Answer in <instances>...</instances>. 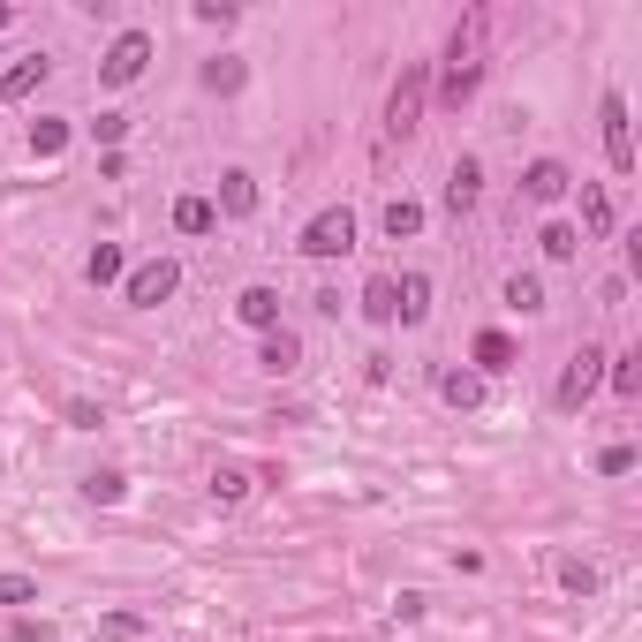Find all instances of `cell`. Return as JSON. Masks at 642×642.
Instances as JSON below:
<instances>
[{"label":"cell","mask_w":642,"mask_h":642,"mask_svg":"<svg viewBox=\"0 0 642 642\" xmlns=\"http://www.w3.org/2000/svg\"><path fill=\"white\" fill-rule=\"evenodd\" d=\"M507 310H544V280L537 272H514L507 280Z\"/></svg>","instance_id":"19"},{"label":"cell","mask_w":642,"mask_h":642,"mask_svg":"<svg viewBox=\"0 0 642 642\" xmlns=\"http://www.w3.org/2000/svg\"><path fill=\"white\" fill-rule=\"evenodd\" d=\"M144 61H152V31H121L114 46H106L99 76H106V84H136V76H144Z\"/></svg>","instance_id":"4"},{"label":"cell","mask_w":642,"mask_h":642,"mask_svg":"<svg viewBox=\"0 0 642 642\" xmlns=\"http://www.w3.org/2000/svg\"><path fill=\"white\" fill-rule=\"evenodd\" d=\"M597 386H605V348H575L567 371H559V408H582Z\"/></svg>","instance_id":"3"},{"label":"cell","mask_w":642,"mask_h":642,"mask_svg":"<svg viewBox=\"0 0 642 642\" xmlns=\"http://www.w3.org/2000/svg\"><path fill=\"white\" fill-rule=\"evenodd\" d=\"M46 53H31V61H16V68H8V76H0V106H16V99H31V91L38 84H46Z\"/></svg>","instance_id":"11"},{"label":"cell","mask_w":642,"mask_h":642,"mask_svg":"<svg viewBox=\"0 0 642 642\" xmlns=\"http://www.w3.org/2000/svg\"><path fill=\"white\" fill-rule=\"evenodd\" d=\"M363 318H371V325H393V280H371V288H363Z\"/></svg>","instance_id":"23"},{"label":"cell","mask_w":642,"mask_h":642,"mask_svg":"<svg viewBox=\"0 0 642 642\" xmlns=\"http://www.w3.org/2000/svg\"><path fill=\"white\" fill-rule=\"evenodd\" d=\"M174 288H182V265H174V257H152V265H136L129 280H121V295H129L136 310H152V303H167Z\"/></svg>","instance_id":"2"},{"label":"cell","mask_w":642,"mask_h":642,"mask_svg":"<svg viewBox=\"0 0 642 642\" xmlns=\"http://www.w3.org/2000/svg\"><path fill=\"white\" fill-rule=\"evenodd\" d=\"M0 605H38V582L31 575H0Z\"/></svg>","instance_id":"27"},{"label":"cell","mask_w":642,"mask_h":642,"mask_svg":"<svg viewBox=\"0 0 642 642\" xmlns=\"http://www.w3.org/2000/svg\"><path fill=\"white\" fill-rule=\"evenodd\" d=\"M174 227H182V235H212V227H220L212 197H182V204H174Z\"/></svg>","instance_id":"14"},{"label":"cell","mask_w":642,"mask_h":642,"mask_svg":"<svg viewBox=\"0 0 642 642\" xmlns=\"http://www.w3.org/2000/svg\"><path fill=\"white\" fill-rule=\"evenodd\" d=\"M61 144H68V121H31V152L38 159H53Z\"/></svg>","instance_id":"24"},{"label":"cell","mask_w":642,"mask_h":642,"mask_svg":"<svg viewBox=\"0 0 642 642\" xmlns=\"http://www.w3.org/2000/svg\"><path fill=\"white\" fill-rule=\"evenodd\" d=\"M597 121H605V159H612V174H635V136H627V99H620V91H605Z\"/></svg>","instance_id":"5"},{"label":"cell","mask_w":642,"mask_h":642,"mask_svg":"<svg viewBox=\"0 0 642 642\" xmlns=\"http://www.w3.org/2000/svg\"><path fill=\"white\" fill-rule=\"evenodd\" d=\"M582 227H590V235H612V197L605 189H582Z\"/></svg>","instance_id":"22"},{"label":"cell","mask_w":642,"mask_h":642,"mask_svg":"<svg viewBox=\"0 0 642 642\" xmlns=\"http://www.w3.org/2000/svg\"><path fill=\"white\" fill-rule=\"evenodd\" d=\"M476 363H484V371H507V363H514V340L507 333H476Z\"/></svg>","instance_id":"20"},{"label":"cell","mask_w":642,"mask_h":642,"mask_svg":"<svg viewBox=\"0 0 642 642\" xmlns=\"http://www.w3.org/2000/svg\"><path fill=\"white\" fill-rule=\"evenodd\" d=\"M91 136H99V144H106V152H114V144H121V136H129V114H99V121H91Z\"/></svg>","instance_id":"29"},{"label":"cell","mask_w":642,"mask_h":642,"mask_svg":"<svg viewBox=\"0 0 642 642\" xmlns=\"http://www.w3.org/2000/svg\"><path fill=\"white\" fill-rule=\"evenodd\" d=\"M212 212H227V220H250V212H257V182H250L242 167H227V174H220V204H212Z\"/></svg>","instance_id":"10"},{"label":"cell","mask_w":642,"mask_h":642,"mask_svg":"<svg viewBox=\"0 0 642 642\" xmlns=\"http://www.w3.org/2000/svg\"><path fill=\"white\" fill-rule=\"evenodd\" d=\"M597 469H605V476H627V469H635V446H605V454H597Z\"/></svg>","instance_id":"31"},{"label":"cell","mask_w":642,"mask_h":642,"mask_svg":"<svg viewBox=\"0 0 642 642\" xmlns=\"http://www.w3.org/2000/svg\"><path fill=\"white\" fill-rule=\"evenodd\" d=\"M476 197H484V167H476V159H454V174H446V212H469Z\"/></svg>","instance_id":"12"},{"label":"cell","mask_w":642,"mask_h":642,"mask_svg":"<svg viewBox=\"0 0 642 642\" xmlns=\"http://www.w3.org/2000/svg\"><path fill=\"white\" fill-rule=\"evenodd\" d=\"M84 272H91V288H114V280H129V257H121L114 242H99V250L84 257Z\"/></svg>","instance_id":"13"},{"label":"cell","mask_w":642,"mask_h":642,"mask_svg":"<svg viewBox=\"0 0 642 642\" xmlns=\"http://www.w3.org/2000/svg\"><path fill=\"white\" fill-rule=\"evenodd\" d=\"M559 582H567V590H575V597H590V590H597V567H582V559H567V567H559Z\"/></svg>","instance_id":"28"},{"label":"cell","mask_w":642,"mask_h":642,"mask_svg":"<svg viewBox=\"0 0 642 642\" xmlns=\"http://www.w3.org/2000/svg\"><path fill=\"white\" fill-rule=\"evenodd\" d=\"M416 227H423V204H416V197H393V204H386V235H393V242H408Z\"/></svg>","instance_id":"16"},{"label":"cell","mask_w":642,"mask_h":642,"mask_svg":"<svg viewBox=\"0 0 642 642\" xmlns=\"http://www.w3.org/2000/svg\"><path fill=\"white\" fill-rule=\"evenodd\" d=\"M393 318H401V325H423V318H431V280H423V272L393 280Z\"/></svg>","instance_id":"9"},{"label":"cell","mask_w":642,"mask_h":642,"mask_svg":"<svg viewBox=\"0 0 642 642\" xmlns=\"http://www.w3.org/2000/svg\"><path fill=\"white\" fill-rule=\"evenodd\" d=\"M522 189H529V204H559L567 189H575V174L559 167V159H537V167L522 174Z\"/></svg>","instance_id":"7"},{"label":"cell","mask_w":642,"mask_h":642,"mask_svg":"<svg viewBox=\"0 0 642 642\" xmlns=\"http://www.w3.org/2000/svg\"><path fill=\"white\" fill-rule=\"evenodd\" d=\"M0 23H8V8H0Z\"/></svg>","instance_id":"32"},{"label":"cell","mask_w":642,"mask_h":642,"mask_svg":"<svg viewBox=\"0 0 642 642\" xmlns=\"http://www.w3.org/2000/svg\"><path fill=\"white\" fill-rule=\"evenodd\" d=\"M537 242H544V257H575V250H582V235H575V227H559V220L544 227Z\"/></svg>","instance_id":"25"},{"label":"cell","mask_w":642,"mask_h":642,"mask_svg":"<svg viewBox=\"0 0 642 642\" xmlns=\"http://www.w3.org/2000/svg\"><path fill=\"white\" fill-rule=\"evenodd\" d=\"M257 363H265V371H295V363H303V340H295V333H265Z\"/></svg>","instance_id":"15"},{"label":"cell","mask_w":642,"mask_h":642,"mask_svg":"<svg viewBox=\"0 0 642 642\" xmlns=\"http://www.w3.org/2000/svg\"><path fill=\"white\" fill-rule=\"evenodd\" d=\"M99 635H106V642H136V635H144V620H136V612H114Z\"/></svg>","instance_id":"30"},{"label":"cell","mask_w":642,"mask_h":642,"mask_svg":"<svg viewBox=\"0 0 642 642\" xmlns=\"http://www.w3.org/2000/svg\"><path fill=\"white\" fill-rule=\"evenodd\" d=\"M91 499H99V507H114V499H121V491H129V476H121V469H99V476H91Z\"/></svg>","instance_id":"26"},{"label":"cell","mask_w":642,"mask_h":642,"mask_svg":"<svg viewBox=\"0 0 642 642\" xmlns=\"http://www.w3.org/2000/svg\"><path fill=\"white\" fill-rule=\"evenodd\" d=\"M242 76H250L242 61H204V91H220V99H227V91H242Z\"/></svg>","instance_id":"21"},{"label":"cell","mask_w":642,"mask_h":642,"mask_svg":"<svg viewBox=\"0 0 642 642\" xmlns=\"http://www.w3.org/2000/svg\"><path fill=\"white\" fill-rule=\"evenodd\" d=\"M355 250V212L348 204H333V212H318V220L303 227V257H348Z\"/></svg>","instance_id":"1"},{"label":"cell","mask_w":642,"mask_h":642,"mask_svg":"<svg viewBox=\"0 0 642 642\" xmlns=\"http://www.w3.org/2000/svg\"><path fill=\"white\" fill-rule=\"evenodd\" d=\"M235 318L250 325V333H280V295H272V288H242L235 295Z\"/></svg>","instance_id":"8"},{"label":"cell","mask_w":642,"mask_h":642,"mask_svg":"<svg viewBox=\"0 0 642 642\" xmlns=\"http://www.w3.org/2000/svg\"><path fill=\"white\" fill-rule=\"evenodd\" d=\"M423 91H431V84H423V68H408L401 84H393V106H386V129L393 136H408L423 121Z\"/></svg>","instance_id":"6"},{"label":"cell","mask_w":642,"mask_h":642,"mask_svg":"<svg viewBox=\"0 0 642 642\" xmlns=\"http://www.w3.org/2000/svg\"><path fill=\"white\" fill-rule=\"evenodd\" d=\"M439 393H446L454 408H476V401H484V378H476V371H446V378H439Z\"/></svg>","instance_id":"17"},{"label":"cell","mask_w":642,"mask_h":642,"mask_svg":"<svg viewBox=\"0 0 642 642\" xmlns=\"http://www.w3.org/2000/svg\"><path fill=\"white\" fill-rule=\"evenodd\" d=\"M212 499H220V507L250 499V469H235V461H227V469H212Z\"/></svg>","instance_id":"18"}]
</instances>
